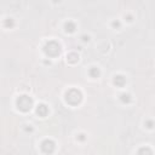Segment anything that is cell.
Segmentation results:
<instances>
[{"mask_svg": "<svg viewBox=\"0 0 155 155\" xmlns=\"http://www.w3.org/2000/svg\"><path fill=\"white\" fill-rule=\"evenodd\" d=\"M17 104H18V108L22 109V110H28L30 109L32 107V99L27 96H22L20 97V99L17 101Z\"/></svg>", "mask_w": 155, "mask_h": 155, "instance_id": "obj_1", "label": "cell"}, {"mask_svg": "<svg viewBox=\"0 0 155 155\" xmlns=\"http://www.w3.org/2000/svg\"><path fill=\"white\" fill-rule=\"evenodd\" d=\"M80 92L76 91V90H70V91L67 93V101H69L70 103H76L80 101Z\"/></svg>", "mask_w": 155, "mask_h": 155, "instance_id": "obj_2", "label": "cell"}, {"mask_svg": "<svg viewBox=\"0 0 155 155\" xmlns=\"http://www.w3.org/2000/svg\"><path fill=\"white\" fill-rule=\"evenodd\" d=\"M45 51L47 54H50V55H57L58 52H59V47H58V45L56 44V43H50L47 46H46V49H45Z\"/></svg>", "mask_w": 155, "mask_h": 155, "instance_id": "obj_3", "label": "cell"}, {"mask_svg": "<svg viewBox=\"0 0 155 155\" xmlns=\"http://www.w3.org/2000/svg\"><path fill=\"white\" fill-rule=\"evenodd\" d=\"M43 149L45 151H51L54 149V143L51 141H45L44 143H43Z\"/></svg>", "mask_w": 155, "mask_h": 155, "instance_id": "obj_4", "label": "cell"}, {"mask_svg": "<svg viewBox=\"0 0 155 155\" xmlns=\"http://www.w3.org/2000/svg\"><path fill=\"white\" fill-rule=\"evenodd\" d=\"M46 113H47V108H46L45 106H40V107L38 108V114H40V115L44 116Z\"/></svg>", "mask_w": 155, "mask_h": 155, "instance_id": "obj_5", "label": "cell"}, {"mask_svg": "<svg viewBox=\"0 0 155 155\" xmlns=\"http://www.w3.org/2000/svg\"><path fill=\"white\" fill-rule=\"evenodd\" d=\"M125 83V79L122 76H116V79H115V84H118V85H122Z\"/></svg>", "mask_w": 155, "mask_h": 155, "instance_id": "obj_6", "label": "cell"}, {"mask_svg": "<svg viewBox=\"0 0 155 155\" xmlns=\"http://www.w3.org/2000/svg\"><path fill=\"white\" fill-rule=\"evenodd\" d=\"M139 155H151V153H150V150L148 148H143L139 151Z\"/></svg>", "mask_w": 155, "mask_h": 155, "instance_id": "obj_7", "label": "cell"}, {"mask_svg": "<svg viewBox=\"0 0 155 155\" xmlns=\"http://www.w3.org/2000/svg\"><path fill=\"white\" fill-rule=\"evenodd\" d=\"M91 74H92V75H98V70L92 69V70H91Z\"/></svg>", "mask_w": 155, "mask_h": 155, "instance_id": "obj_8", "label": "cell"}]
</instances>
